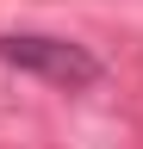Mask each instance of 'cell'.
I'll list each match as a JSON object with an SVG mask.
<instances>
[{"instance_id": "obj_1", "label": "cell", "mask_w": 143, "mask_h": 149, "mask_svg": "<svg viewBox=\"0 0 143 149\" xmlns=\"http://www.w3.org/2000/svg\"><path fill=\"white\" fill-rule=\"evenodd\" d=\"M0 62L19 68V74H38L50 87H68V93L100 87V74H106L93 50L68 44V37H44V31H6L0 37Z\"/></svg>"}]
</instances>
